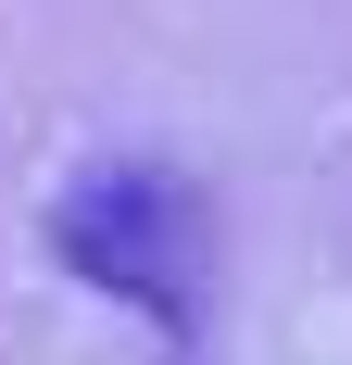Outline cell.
<instances>
[{"instance_id":"6da1fadb","label":"cell","mask_w":352,"mask_h":365,"mask_svg":"<svg viewBox=\"0 0 352 365\" xmlns=\"http://www.w3.org/2000/svg\"><path fill=\"white\" fill-rule=\"evenodd\" d=\"M51 252L88 277V290L139 302L164 340L202 328V277H214V227H202V189L176 164H88V177L51 202Z\"/></svg>"}]
</instances>
